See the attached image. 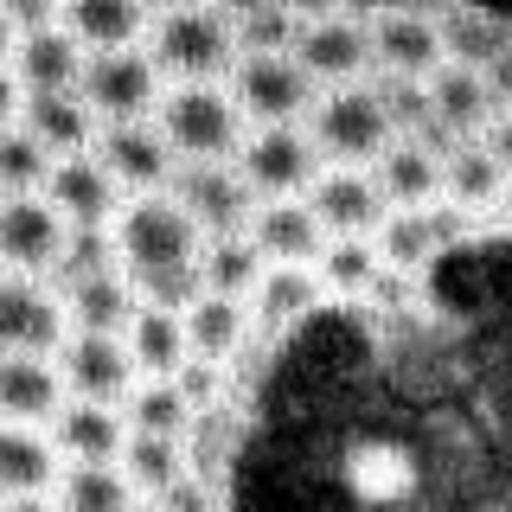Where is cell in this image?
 <instances>
[{
  "label": "cell",
  "mask_w": 512,
  "mask_h": 512,
  "mask_svg": "<svg viewBox=\"0 0 512 512\" xmlns=\"http://www.w3.org/2000/svg\"><path fill=\"white\" fill-rule=\"evenodd\" d=\"M109 237H116V256L128 269L141 301H160V308H186L199 295V244L205 231L192 224V212L173 199L167 186L135 192L128 205H116L109 218Z\"/></svg>",
  "instance_id": "1"
},
{
  "label": "cell",
  "mask_w": 512,
  "mask_h": 512,
  "mask_svg": "<svg viewBox=\"0 0 512 512\" xmlns=\"http://www.w3.org/2000/svg\"><path fill=\"white\" fill-rule=\"evenodd\" d=\"M154 128L167 135L173 160H224L244 141V109L212 77H180L173 90L154 96Z\"/></svg>",
  "instance_id": "2"
},
{
  "label": "cell",
  "mask_w": 512,
  "mask_h": 512,
  "mask_svg": "<svg viewBox=\"0 0 512 512\" xmlns=\"http://www.w3.org/2000/svg\"><path fill=\"white\" fill-rule=\"evenodd\" d=\"M160 20L148 32V58L173 77H218L231 71L237 58V20L218 13L212 0H173V7H154Z\"/></svg>",
  "instance_id": "3"
},
{
  "label": "cell",
  "mask_w": 512,
  "mask_h": 512,
  "mask_svg": "<svg viewBox=\"0 0 512 512\" xmlns=\"http://www.w3.org/2000/svg\"><path fill=\"white\" fill-rule=\"evenodd\" d=\"M77 96L90 103V116H96V122L154 116L160 64L141 52L135 39H128V45H96V52H84V71H77Z\"/></svg>",
  "instance_id": "4"
},
{
  "label": "cell",
  "mask_w": 512,
  "mask_h": 512,
  "mask_svg": "<svg viewBox=\"0 0 512 512\" xmlns=\"http://www.w3.org/2000/svg\"><path fill=\"white\" fill-rule=\"evenodd\" d=\"M314 148L320 160H340V167H365L384 141L397 135L391 116H384V103H378V90H352L340 84L333 96H314Z\"/></svg>",
  "instance_id": "5"
},
{
  "label": "cell",
  "mask_w": 512,
  "mask_h": 512,
  "mask_svg": "<svg viewBox=\"0 0 512 512\" xmlns=\"http://www.w3.org/2000/svg\"><path fill=\"white\" fill-rule=\"evenodd\" d=\"M231 96L250 122H301L314 103V77L301 71L295 52H237Z\"/></svg>",
  "instance_id": "6"
},
{
  "label": "cell",
  "mask_w": 512,
  "mask_h": 512,
  "mask_svg": "<svg viewBox=\"0 0 512 512\" xmlns=\"http://www.w3.org/2000/svg\"><path fill=\"white\" fill-rule=\"evenodd\" d=\"M237 148H244L237 173H244L250 192H263V199H276V192H308V180L320 173L314 135L295 128V122H256V135H244Z\"/></svg>",
  "instance_id": "7"
},
{
  "label": "cell",
  "mask_w": 512,
  "mask_h": 512,
  "mask_svg": "<svg viewBox=\"0 0 512 512\" xmlns=\"http://www.w3.org/2000/svg\"><path fill=\"white\" fill-rule=\"evenodd\" d=\"M167 192L192 212V224H199L205 237H212V231H244L250 205H256L250 180L237 167H224V160H173Z\"/></svg>",
  "instance_id": "8"
},
{
  "label": "cell",
  "mask_w": 512,
  "mask_h": 512,
  "mask_svg": "<svg viewBox=\"0 0 512 512\" xmlns=\"http://www.w3.org/2000/svg\"><path fill=\"white\" fill-rule=\"evenodd\" d=\"M52 359H58V378H64V391H71V397H103V404H122V391L135 384V359H128L122 333L71 327L52 346Z\"/></svg>",
  "instance_id": "9"
},
{
  "label": "cell",
  "mask_w": 512,
  "mask_h": 512,
  "mask_svg": "<svg viewBox=\"0 0 512 512\" xmlns=\"http://www.w3.org/2000/svg\"><path fill=\"white\" fill-rule=\"evenodd\" d=\"M90 154L109 167V180H116V186H135V192H148V186H167V173H173V148H167V135L154 128V116L96 122V135H90Z\"/></svg>",
  "instance_id": "10"
},
{
  "label": "cell",
  "mask_w": 512,
  "mask_h": 512,
  "mask_svg": "<svg viewBox=\"0 0 512 512\" xmlns=\"http://www.w3.org/2000/svg\"><path fill=\"white\" fill-rule=\"evenodd\" d=\"M58 244H64V218H58V205L45 199L39 186H32V192H7V199H0V263H7V269L52 276Z\"/></svg>",
  "instance_id": "11"
},
{
  "label": "cell",
  "mask_w": 512,
  "mask_h": 512,
  "mask_svg": "<svg viewBox=\"0 0 512 512\" xmlns=\"http://www.w3.org/2000/svg\"><path fill=\"white\" fill-rule=\"evenodd\" d=\"M64 301L26 269L0 276V352H52L64 340Z\"/></svg>",
  "instance_id": "12"
},
{
  "label": "cell",
  "mask_w": 512,
  "mask_h": 512,
  "mask_svg": "<svg viewBox=\"0 0 512 512\" xmlns=\"http://www.w3.org/2000/svg\"><path fill=\"white\" fill-rule=\"evenodd\" d=\"M39 192L58 205V218L64 224H109L116 218V180H109V167L96 160L90 148H71V154H52V167H45V180Z\"/></svg>",
  "instance_id": "13"
},
{
  "label": "cell",
  "mask_w": 512,
  "mask_h": 512,
  "mask_svg": "<svg viewBox=\"0 0 512 512\" xmlns=\"http://www.w3.org/2000/svg\"><path fill=\"white\" fill-rule=\"evenodd\" d=\"M301 199L314 205V218H320V231H327V237H340V231H365V237H372V231H378V218L391 212L372 173L340 167V160H333L327 173H314Z\"/></svg>",
  "instance_id": "14"
},
{
  "label": "cell",
  "mask_w": 512,
  "mask_h": 512,
  "mask_svg": "<svg viewBox=\"0 0 512 512\" xmlns=\"http://www.w3.org/2000/svg\"><path fill=\"white\" fill-rule=\"evenodd\" d=\"M250 244L263 250V263H308V256H320V244H327V231H320L314 205L301 199V192H276V199L250 205Z\"/></svg>",
  "instance_id": "15"
},
{
  "label": "cell",
  "mask_w": 512,
  "mask_h": 512,
  "mask_svg": "<svg viewBox=\"0 0 512 512\" xmlns=\"http://www.w3.org/2000/svg\"><path fill=\"white\" fill-rule=\"evenodd\" d=\"M13 77H20L26 90H71L77 71H84V45H77V32L64 20H45V26H26L13 32Z\"/></svg>",
  "instance_id": "16"
},
{
  "label": "cell",
  "mask_w": 512,
  "mask_h": 512,
  "mask_svg": "<svg viewBox=\"0 0 512 512\" xmlns=\"http://www.w3.org/2000/svg\"><path fill=\"white\" fill-rule=\"evenodd\" d=\"M64 404V378L52 352H0V416L7 423H52Z\"/></svg>",
  "instance_id": "17"
},
{
  "label": "cell",
  "mask_w": 512,
  "mask_h": 512,
  "mask_svg": "<svg viewBox=\"0 0 512 512\" xmlns=\"http://www.w3.org/2000/svg\"><path fill=\"white\" fill-rule=\"evenodd\" d=\"M288 52L301 58V71H308V77L346 84V77H359L365 64H372V39H365L359 20H308V13H301L295 45H288Z\"/></svg>",
  "instance_id": "18"
},
{
  "label": "cell",
  "mask_w": 512,
  "mask_h": 512,
  "mask_svg": "<svg viewBox=\"0 0 512 512\" xmlns=\"http://www.w3.org/2000/svg\"><path fill=\"white\" fill-rule=\"evenodd\" d=\"M45 429H52L58 461H116V448L128 436L122 410L103 404V397H71V404H58Z\"/></svg>",
  "instance_id": "19"
},
{
  "label": "cell",
  "mask_w": 512,
  "mask_h": 512,
  "mask_svg": "<svg viewBox=\"0 0 512 512\" xmlns=\"http://www.w3.org/2000/svg\"><path fill=\"white\" fill-rule=\"evenodd\" d=\"M423 96H429V122L448 128V135H468L493 116V90H487V71L480 64H436L423 77Z\"/></svg>",
  "instance_id": "20"
},
{
  "label": "cell",
  "mask_w": 512,
  "mask_h": 512,
  "mask_svg": "<svg viewBox=\"0 0 512 512\" xmlns=\"http://www.w3.org/2000/svg\"><path fill=\"white\" fill-rule=\"evenodd\" d=\"M455 231H461V212H429V199H423V205H391V212L378 218L372 244H378V256L391 269H416L442 237H455Z\"/></svg>",
  "instance_id": "21"
},
{
  "label": "cell",
  "mask_w": 512,
  "mask_h": 512,
  "mask_svg": "<svg viewBox=\"0 0 512 512\" xmlns=\"http://www.w3.org/2000/svg\"><path fill=\"white\" fill-rule=\"evenodd\" d=\"M186 327V352H205V359H231L250 333V301L244 295H218V288H199V295L180 308Z\"/></svg>",
  "instance_id": "22"
},
{
  "label": "cell",
  "mask_w": 512,
  "mask_h": 512,
  "mask_svg": "<svg viewBox=\"0 0 512 512\" xmlns=\"http://www.w3.org/2000/svg\"><path fill=\"white\" fill-rule=\"evenodd\" d=\"M378 160V192H384V205H423V199H436L442 192V154L429 148V141H384V148L372 154Z\"/></svg>",
  "instance_id": "23"
},
{
  "label": "cell",
  "mask_w": 512,
  "mask_h": 512,
  "mask_svg": "<svg viewBox=\"0 0 512 512\" xmlns=\"http://www.w3.org/2000/svg\"><path fill=\"white\" fill-rule=\"evenodd\" d=\"M346 487L372 506H391V500H410L416 493V461L404 442H352L346 448Z\"/></svg>",
  "instance_id": "24"
},
{
  "label": "cell",
  "mask_w": 512,
  "mask_h": 512,
  "mask_svg": "<svg viewBox=\"0 0 512 512\" xmlns=\"http://www.w3.org/2000/svg\"><path fill=\"white\" fill-rule=\"evenodd\" d=\"M135 282L128 269H96V276H77L64 282V320L71 327H90V333H122L128 314H135Z\"/></svg>",
  "instance_id": "25"
},
{
  "label": "cell",
  "mask_w": 512,
  "mask_h": 512,
  "mask_svg": "<svg viewBox=\"0 0 512 512\" xmlns=\"http://www.w3.org/2000/svg\"><path fill=\"white\" fill-rule=\"evenodd\" d=\"M365 39H372V58L397 77H429L442 64V32L423 13H384Z\"/></svg>",
  "instance_id": "26"
},
{
  "label": "cell",
  "mask_w": 512,
  "mask_h": 512,
  "mask_svg": "<svg viewBox=\"0 0 512 512\" xmlns=\"http://www.w3.org/2000/svg\"><path fill=\"white\" fill-rule=\"evenodd\" d=\"M20 122H26L52 154L90 148V135H96V116H90L84 96H77V84H71V90H26V96H20Z\"/></svg>",
  "instance_id": "27"
},
{
  "label": "cell",
  "mask_w": 512,
  "mask_h": 512,
  "mask_svg": "<svg viewBox=\"0 0 512 512\" xmlns=\"http://www.w3.org/2000/svg\"><path fill=\"white\" fill-rule=\"evenodd\" d=\"M122 346H128V359H135V372L167 378L173 365L186 359L180 308H160V301H135V314H128V327H122Z\"/></svg>",
  "instance_id": "28"
},
{
  "label": "cell",
  "mask_w": 512,
  "mask_h": 512,
  "mask_svg": "<svg viewBox=\"0 0 512 512\" xmlns=\"http://www.w3.org/2000/svg\"><path fill=\"white\" fill-rule=\"evenodd\" d=\"M512 192V173L500 167V154L480 141V148H448L442 160V199L455 205V212H474V205H493V199H506Z\"/></svg>",
  "instance_id": "29"
},
{
  "label": "cell",
  "mask_w": 512,
  "mask_h": 512,
  "mask_svg": "<svg viewBox=\"0 0 512 512\" xmlns=\"http://www.w3.org/2000/svg\"><path fill=\"white\" fill-rule=\"evenodd\" d=\"M148 0H64L58 20L77 32V45L96 52V45H128L148 32Z\"/></svg>",
  "instance_id": "30"
},
{
  "label": "cell",
  "mask_w": 512,
  "mask_h": 512,
  "mask_svg": "<svg viewBox=\"0 0 512 512\" xmlns=\"http://www.w3.org/2000/svg\"><path fill=\"white\" fill-rule=\"evenodd\" d=\"M58 474L52 436H39V423H7L0 416V493H39Z\"/></svg>",
  "instance_id": "31"
},
{
  "label": "cell",
  "mask_w": 512,
  "mask_h": 512,
  "mask_svg": "<svg viewBox=\"0 0 512 512\" xmlns=\"http://www.w3.org/2000/svg\"><path fill=\"white\" fill-rule=\"evenodd\" d=\"M244 301L256 308L263 327H288V320H301L320 301V282L308 276V263H263Z\"/></svg>",
  "instance_id": "32"
},
{
  "label": "cell",
  "mask_w": 512,
  "mask_h": 512,
  "mask_svg": "<svg viewBox=\"0 0 512 512\" xmlns=\"http://www.w3.org/2000/svg\"><path fill=\"white\" fill-rule=\"evenodd\" d=\"M52 500L71 512H122L135 500V487H128V474L116 461H64L52 474Z\"/></svg>",
  "instance_id": "33"
},
{
  "label": "cell",
  "mask_w": 512,
  "mask_h": 512,
  "mask_svg": "<svg viewBox=\"0 0 512 512\" xmlns=\"http://www.w3.org/2000/svg\"><path fill=\"white\" fill-rule=\"evenodd\" d=\"M116 468L128 474V487H135V500H154L167 480L186 474V448L180 436H154V429H128L122 448H116Z\"/></svg>",
  "instance_id": "34"
},
{
  "label": "cell",
  "mask_w": 512,
  "mask_h": 512,
  "mask_svg": "<svg viewBox=\"0 0 512 512\" xmlns=\"http://www.w3.org/2000/svg\"><path fill=\"white\" fill-rule=\"evenodd\" d=\"M122 423L128 429H154V436H186V423H192V404H186V391L173 378H141V384H128L122 391Z\"/></svg>",
  "instance_id": "35"
},
{
  "label": "cell",
  "mask_w": 512,
  "mask_h": 512,
  "mask_svg": "<svg viewBox=\"0 0 512 512\" xmlns=\"http://www.w3.org/2000/svg\"><path fill=\"white\" fill-rule=\"evenodd\" d=\"M263 250L250 244V231H212V244H199V282L218 295H250Z\"/></svg>",
  "instance_id": "36"
},
{
  "label": "cell",
  "mask_w": 512,
  "mask_h": 512,
  "mask_svg": "<svg viewBox=\"0 0 512 512\" xmlns=\"http://www.w3.org/2000/svg\"><path fill=\"white\" fill-rule=\"evenodd\" d=\"M45 167H52V148L20 116L0 122V192H32L45 180Z\"/></svg>",
  "instance_id": "37"
},
{
  "label": "cell",
  "mask_w": 512,
  "mask_h": 512,
  "mask_svg": "<svg viewBox=\"0 0 512 512\" xmlns=\"http://www.w3.org/2000/svg\"><path fill=\"white\" fill-rule=\"evenodd\" d=\"M378 244L365 231H340V237H327L320 244V276H327L333 288H346V295H365V282L378 276Z\"/></svg>",
  "instance_id": "38"
},
{
  "label": "cell",
  "mask_w": 512,
  "mask_h": 512,
  "mask_svg": "<svg viewBox=\"0 0 512 512\" xmlns=\"http://www.w3.org/2000/svg\"><path fill=\"white\" fill-rule=\"evenodd\" d=\"M442 45H455L461 64H487V58L500 52V45H512V39H506L500 20H487V13H455V20H448V32H442Z\"/></svg>",
  "instance_id": "39"
},
{
  "label": "cell",
  "mask_w": 512,
  "mask_h": 512,
  "mask_svg": "<svg viewBox=\"0 0 512 512\" xmlns=\"http://www.w3.org/2000/svg\"><path fill=\"white\" fill-rule=\"evenodd\" d=\"M58 7H64V0H0V20H7L13 32H26V26L58 20Z\"/></svg>",
  "instance_id": "40"
},
{
  "label": "cell",
  "mask_w": 512,
  "mask_h": 512,
  "mask_svg": "<svg viewBox=\"0 0 512 512\" xmlns=\"http://www.w3.org/2000/svg\"><path fill=\"white\" fill-rule=\"evenodd\" d=\"M480 71H487V90H493V103H512V45H500V52H493L487 64H480Z\"/></svg>",
  "instance_id": "41"
},
{
  "label": "cell",
  "mask_w": 512,
  "mask_h": 512,
  "mask_svg": "<svg viewBox=\"0 0 512 512\" xmlns=\"http://www.w3.org/2000/svg\"><path fill=\"white\" fill-rule=\"evenodd\" d=\"M20 96H26V84L13 77V64L0 58V122H13V116H20Z\"/></svg>",
  "instance_id": "42"
},
{
  "label": "cell",
  "mask_w": 512,
  "mask_h": 512,
  "mask_svg": "<svg viewBox=\"0 0 512 512\" xmlns=\"http://www.w3.org/2000/svg\"><path fill=\"white\" fill-rule=\"evenodd\" d=\"M487 148L500 154V167L512 173V116H500V122H493V141H487Z\"/></svg>",
  "instance_id": "43"
},
{
  "label": "cell",
  "mask_w": 512,
  "mask_h": 512,
  "mask_svg": "<svg viewBox=\"0 0 512 512\" xmlns=\"http://www.w3.org/2000/svg\"><path fill=\"white\" fill-rule=\"evenodd\" d=\"M212 7H218V13H231V20H244V13H250V7H263V0H212Z\"/></svg>",
  "instance_id": "44"
},
{
  "label": "cell",
  "mask_w": 512,
  "mask_h": 512,
  "mask_svg": "<svg viewBox=\"0 0 512 512\" xmlns=\"http://www.w3.org/2000/svg\"><path fill=\"white\" fill-rule=\"evenodd\" d=\"M148 7H173V0H148Z\"/></svg>",
  "instance_id": "45"
}]
</instances>
